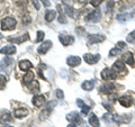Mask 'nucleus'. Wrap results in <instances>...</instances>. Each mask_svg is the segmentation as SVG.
<instances>
[{
	"label": "nucleus",
	"instance_id": "1",
	"mask_svg": "<svg viewBox=\"0 0 135 127\" xmlns=\"http://www.w3.org/2000/svg\"><path fill=\"white\" fill-rule=\"evenodd\" d=\"M16 19L14 17H5L1 19V29L2 31H11L16 27Z\"/></svg>",
	"mask_w": 135,
	"mask_h": 127
},
{
	"label": "nucleus",
	"instance_id": "2",
	"mask_svg": "<svg viewBox=\"0 0 135 127\" xmlns=\"http://www.w3.org/2000/svg\"><path fill=\"white\" fill-rule=\"evenodd\" d=\"M101 18V12L99 9H95V10H92L91 12H89L86 17H84V20L88 23H97V22H99Z\"/></svg>",
	"mask_w": 135,
	"mask_h": 127
},
{
	"label": "nucleus",
	"instance_id": "3",
	"mask_svg": "<svg viewBox=\"0 0 135 127\" xmlns=\"http://www.w3.org/2000/svg\"><path fill=\"white\" fill-rule=\"evenodd\" d=\"M59 40H60L61 44L64 46L72 45L74 43V37L71 35H65V34H60V35H59Z\"/></svg>",
	"mask_w": 135,
	"mask_h": 127
},
{
	"label": "nucleus",
	"instance_id": "4",
	"mask_svg": "<svg viewBox=\"0 0 135 127\" xmlns=\"http://www.w3.org/2000/svg\"><path fill=\"white\" fill-rule=\"evenodd\" d=\"M83 60L86 61V63H88V64H96L97 62H98L100 60V55L99 54H96V55H94V54H90V53H86L83 55Z\"/></svg>",
	"mask_w": 135,
	"mask_h": 127
},
{
	"label": "nucleus",
	"instance_id": "5",
	"mask_svg": "<svg viewBox=\"0 0 135 127\" xmlns=\"http://www.w3.org/2000/svg\"><path fill=\"white\" fill-rule=\"evenodd\" d=\"M104 35H100V34H92V35H88V44H95V43H101V42L105 41Z\"/></svg>",
	"mask_w": 135,
	"mask_h": 127
},
{
	"label": "nucleus",
	"instance_id": "6",
	"mask_svg": "<svg viewBox=\"0 0 135 127\" xmlns=\"http://www.w3.org/2000/svg\"><path fill=\"white\" fill-rule=\"evenodd\" d=\"M101 78L104 80H106V81L107 80H114V79H116V73L113 69L106 67V69H104L103 72H101Z\"/></svg>",
	"mask_w": 135,
	"mask_h": 127
},
{
	"label": "nucleus",
	"instance_id": "7",
	"mask_svg": "<svg viewBox=\"0 0 135 127\" xmlns=\"http://www.w3.org/2000/svg\"><path fill=\"white\" fill-rule=\"evenodd\" d=\"M66 119L69 120L70 123H73V124H75V125H78V124H80V123L82 121L81 117H80V114L77 113V111H72V113L68 114Z\"/></svg>",
	"mask_w": 135,
	"mask_h": 127
},
{
	"label": "nucleus",
	"instance_id": "8",
	"mask_svg": "<svg viewBox=\"0 0 135 127\" xmlns=\"http://www.w3.org/2000/svg\"><path fill=\"white\" fill-rule=\"evenodd\" d=\"M52 47V42L51 41H45L44 43H42L38 48H37V53L41 54V55H44V54L47 53V51Z\"/></svg>",
	"mask_w": 135,
	"mask_h": 127
},
{
	"label": "nucleus",
	"instance_id": "9",
	"mask_svg": "<svg viewBox=\"0 0 135 127\" xmlns=\"http://www.w3.org/2000/svg\"><path fill=\"white\" fill-rule=\"evenodd\" d=\"M32 101H33V105L35 106V107L40 108L45 104V97L43 95H36V96H34Z\"/></svg>",
	"mask_w": 135,
	"mask_h": 127
},
{
	"label": "nucleus",
	"instance_id": "10",
	"mask_svg": "<svg viewBox=\"0 0 135 127\" xmlns=\"http://www.w3.org/2000/svg\"><path fill=\"white\" fill-rule=\"evenodd\" d=\"M118 101H119V104L122 106H124V107H131L133 104V99L132 97L128 96V95H125V96H122L119 99H118Z\"/></svg>",
	"mask_w": 135,
	"mask_h": 127
},
{
	"label": "nucleus",
	"instance_id": "11",
	"mask_svg": "<svg viewBox=\"0 0 135 127\" xmlns=\"http://www.w3.org/2000/svg\"><path fill=\"white\" fill-rule=\"evenodd\" d=\"M66 63H68V65L71 66V67H74V66H78L80 63H81V58H80L79 56H69L66 58Z\"/></svg>",
	"mask_w": 135,
	"mask_h": 127
},
{
	"label": "nucleus",
	"instance_id": "12",
	"mask_svg": "<svg viewBox=\"0 0 135 127\" xmlns=\"http://www.w3.org/2000/svg\"><path fill=\"white\" fill-rule=\"evenodd\" d=\"M114 89H115V84L113 82H106L100 87V91L104 92V94H110L114 91Z\"/></svg>",
	"mask_w": 135,
	"mask_h": 127
},
{
	"label": "nucleus",
	"instance_id": "13",
	"mask_svg": "<svg viewBox=\"0 0 135 127\" xmlns=\"http://www.w3.org/2000/svg\"><path fill=\"white\" fill-rule=\"evenodd\" d=\"M113 70L115 72H117V73H122V72H126V71H127V70H126V67H125V64L122 61H116L115 63H114Z\"/></svg>",
	"mask_w": 135,
	"mask_h": 127
},
{
	"label": "nucleus",
	"instance_id": "14",
	"mask_svg": "<svg viewBox=\"0 0 135 127\" xmlns=\"http://www.w3.org/2000/svg\"><path fill=\"white\" fill-rule=\"evenodd\" d=\"M0 53L5 54V55H11V54L16 53V47L14 45H7L5 47L0 48Z\"/></svg>",
	"mask_w": 135,
	"mask_h": 127
},
{
	"label": "nucleus",
	"instance_id": "15",
	"mask_svg": "<svg viewBox=\"0 0 135 127\" xmlns=\"http://www.w3.org/2000/svg\"><path fill=\"white\" fill-rule=\"evenodd\" d=\"M29 40V35H28V33H25L24 35L22 36H19V37H17V38H9V42H11V43H14V44H20V43H23V42H26Z\"/></svg>",
	"mask_w": 135,
	"mask_h": 127
},
{
	"label": "nucleus",
	"instance_id": "16",
	"mask_svg": "<svg viewBox=\"0 0 135 127\" xmlns=\"http://www.w3.org/2000/svg\"><path fill=\"white\" fill-rule=\"evenodd\" d=\"M123 61L125 63H127L128 65L131 66H135V61H134V57H133V54L131 53V52H127V53H125L124 55H123Z\"/></svg>",
	"mask_w": 135,
	"mask_h": 127
},
{
	"label": "nucleus",
	"instance_id": "17",
	"mask_svg": "<svg viewBox=\"0 0 135 127\" xmlns=\"http://www.w3.org/2000/svg\"><path fill=\"white\" fill-rule=\"evenodd\" d=\"M95 84H96V80H88V81L82 82L81 88L86 91H91L95 88Z\"/></svg>",
	"mask_w": 135,
	"mask_h": 127
},
{
	"label": "nucleus",
	"instance_id": "18",
	"mask_svg": "<svg viewBox=\"0 0 135 127\" xmlns=\"http://www.w3.org/2000/svg\"><path fill=\"white\" fill-rule=\"evenodd\" d=\"M77 105H78L79 108H81L82 115H88V114H89L90 107H89V106H87V105H84V102H83L81 99H77Z\"/></svg>",
	"mask_w": 135,
	"mask_h": 127
},
{
	"label": "nucleus",
	"instance_id": "19",
	"mask_svg": "<svg viewBox=\"0 0 135 127\" xmlns=\"http://www.w3.org/2000/svg\"><path fill=\"white\" fill-rule=\"evenodd\" d=\"M14 115H15V117H17V118L26 117V116L28 115V110H27L26 108H17V109H15Z\"/></svg>",
	"mask_w": 135,
	"mask_h": 127
},
{
	"label": "nucleus",
	"instance_id": "20",
	"mask_svg": "<svg viewBox=\"0 0 135 127\" xmlns=\"http://www.w3.org/2000/svg\"><path fill=\"white\" fill-rule=\"evenodd\" d=\"M56 9H57V12H59V23H61V24H66L68 20L65 19V16L64 14H63V10L62 9V6L61 5H57L56 6Z\"/></svg>",
	"mask_w": 135,
	"mask_h": 127
},
{
	"label": "nucleus",
	"instance_id": "21",
	"mask_svg": "<svg viewBox=\"0 0 135 127\" xmlns=\"http://www.w3.org/2000/svg\"><path fill=\"white\" fill-rule=\"evenodd\" d=\"M32 66H33V64L28 60H22L19 62V69L23 71H28Z\"/></svg>",
	"mask_w": 135,
	"mask_h": 127
},
{
	"label": "nucleus",
	"instance_id": "22",
	"mask_svg": "<svg viewBox=\"0 0 135 127\" xmlns=\"http://www.w3.org/2000/svg\"><path fill=\"white\" fill-rule=\"evenodd\" d=\"M89 124L92 126V127H99L100 126V123H99V119L95 114H91L90 117H89Z\"/></svg>",
	"mask_w": 135,
	"mask_h": 127
},
{
	"label": "nucleus",
	"instance_id": "23",
	"mask_svg": "<svg viewBox=\"0 0 135 127\" xmlns=\"http://www.w3.org/2000/svg\"><path fill=\"white\" fill-rule=\"evenodd\" d=\"M28 89L31 90L32 92H37L40 90V83H38V81H35V80H33V81L28 84Z\"/></svg>",
	"mask_w": 135,
	"mask_h": 127
},
{
	"label": "nucleus",
	"instance_id": "24",
	"mask_svg": "<svg viewBox=\"0 0 135 127\" xmlns=\"http://www.w3.org/2000/svg\"><path fill=\"white\" fill-rule=\"evenodd\" d=\"M54 18H56V11L54 10H47L45 14V19L46 22H52Z\"/></svg>",
	"mask_w": 135,
	"mask_h": 127
},
{
	"label": "nucleus",
	"instance_id": "25",
	"mask_svg": "<svg viewBox=\"0 0 135 127\" xmlns=\"http://www.w3.org/2000/svg\"><path fill=\"white\" fill-rule=\"evenodd\" d=\"M33 78H34V73H33V72H27V73L24 75V78H23L24 84H29L33 81Z\"/></svg>",
	"mask_w": 135,
	"mask_h": 127
},
{
	"label": "nucleus",
	"instance_id": "26",
	"mask_svg": "<svg viewBox=\"0 0 135 127\" xmlns=\"http://www.w3.org/2000/svg\"><path fill=\"white\" fill-rule=\"evenodd\" d=\"M12 63H14V60L12 58H10V57H5L2 60V62H1V69H7L8 66H10Z\"/></svg>",
	"mask_w": 135,
	"mask_h": 127
},
{
	"label": "nucleus",
	"instance_id": "27",
	"mask_svg": "<svg viewBox=\"0 0 135 127\" xmlns=\"http://www.w3.org/2000/svg\"><path fill=\"white\" fill-rule=\"evenodd\" d=\"M11 120H12V118H11L10 113L7 111V110L5 111V114H3V115H1V118H0V121H1L2 124H3V123L6 124V123H9V121H11Z\"/></svg>",
	"mask_w": 135,
	"mask_h": 127
},
{
	"label": "nucleus",
	"instance_id": "28",
	"mask_svg": "<svg viewBox=\"0 0 135 127\" xmlns=\"http://www.w3.org/2000/svg\"><path fill=\"white\" fill-rule=\"evenodd\" d=\"M129 18H132V14H122V15H117V20L118 22H126Z\"/></svg>",
	"mask_w": 135,
	"mask_h": 127
},
{
	"label": "nucleus",
	"instance_id": "29",
	"mask_svg": "<svg viewBox=\"0 0 135 127\" xmlns=\"http://www.w3.org/2000/svg\"><path fill=\"white\" fill-rule=\"evenodd\" d=\"M63 6H64V9L63 10L65 11V14L69 17H73V8L69 5H66V3H63Z\"/></svg>",
	"mask_w": 135,
	"mask_h": 127
},
{
	"label": "nucleus",
	"instance_id": "30",
	"mask_svg": "<svg viewBox=\"0 0 135 127\" xmlns=\"http://www.w3.org/2000/svg\"><path fill=\"white\" fill-rule=\"evenodd\" d=\"M120 52H122V50L116 46V47H114V48L110 50V52H109V55H110V56H116V55H118V54H120Z\"/></svg>",
	"mask_w": 135,
	"mask_h": 127
},
{
	"label": "nucleus",
	"instance_id": "31",
	"mask_svg": "<svg viewBox=\"0 0 135 127\" xmlns=\"http://www.w3.org/2000/svg\"><path fill=\"white\" fill-rule=\"evenodd\" d=\"M44 35H45V34H44L43 31H38V32H37V37H36V42H37V43H40L41 41L44 40Z\"/></svg>",
	"mask_w": 135,
	"mask_h": 127
},
{
	"label": "nucleus",
	"instance_id": "32",
	"mask_svg": "<svg viewBox=\"0 0 135 127\" xmlns=\"http://www.w3.org/2000/svg\"><path fill=\"white\" fill-rule=\"evenodd\" d=\"M55 95H56V98L59 100H63V99H64V94H63V90H61V89H57L56 92H55Z\"/></svg>",
	"mask_w": 135,
	"mask_h": 127
},
{
	"label": "nucleus",
	"instance_id": "33",
	"mask_svg": "<svg viewBox=\"0 0 135 127\" xmlns=\"http://www.w3.org/2000/svg\"><path fill=\"white\" fill-rule=\"evenodd\" d=\"M127 42H128V43H134V42H135V31H133L127 36Z\"/></svg>",
	"mask_w": 135,
	"mask_h": 127
},
{
	"label": "nucleus",
	"instance_id": "34",
	"mask_svg": "<svg viewBox=\"0 0 135 127\" xmlns=\"http://www.w3.org/2000/svg\"><path fill=\"white\" fill-rule=\"evenodd\" d=\"M103 119L106 121V123H109V121H113V115H110V114H105V115L103 116Z\"/></svg>",
	"mask_w": 135,
	"mask_h": 127
},
{
	"label": "nucleus",
	"instance_id": "35",
	"mask_svg": "<svg viewBox=\"0 0 135 127\" xmlns=\"http://www.w3.org/2000/svg\"><path fill=\"white\" fill-rule=\"evenodd\" d=\"M55 105H56V101H51V102H49V105L46 106V108H45V109L51 113V111H52V109H53V107H54Z\"/></svg>",
	"mask_w": 135,
	"mask_h": 127
},
{
	"label": "nucleus",
	"instance_id": "36",
	"mask_svg": "<svg viewBox=\"0 0 135 127\" xmlns=\"http://www.w3.org/2000/svg\"><path fill=\"white\" fill-rule=\"evenodd\" d=\"M23 24H25V25H26V24H28V23H31L32 22V18H31V17H29V15H25L24 17H23Z\"/></svg>",
	"mask_w": 135,
	"mask_h": 127
},
{
	"label": "nucleus",
	"instance_id": "37",
	"mask_svg": "<svg viewBox=\"0 0 135 127\" xmlns=\"http://www.w3.org/2000/svg\"><path fill=\"white\" fill-rule=\"evenodd\" d=\"M7 82V79L5 75H2V74H0V87H2V86H5Z\"/></svg>",
	"mask_w": 135,
	"mask_h": 127
},
{
	"label": "nucleus",
	"instance_id": "38",
	"mask_svg": "<svg viewBox=\"0 0 135 127\" xmlns=\"http://www.w3.org/2000/svg\"><path fill=\"white\" fill-rule=\"evenodd\" d=\"M113 7H114V1H113V0H109L108 3H107V11L110 12L112 9H113Z\"/></svg>",
	"mask_w": 135,
	"mask_h": 127
},
{
	"label": "nucleus",
	"instance_id": "39",
	"mask_svg": "<svg viewBox=\"0 0 135 127\" xmlns=\"http://www.w3.org/2000/svg\"><path fill=\"white\" fill-rule=\"evenodd\" d=\"M90 2H91V5L94 6V7H98V6L100 5V3L103 2V0H91Z\"/></svg>",
	"mask_w": 135,
	"mask_h": 127
},
{
	"label": "nucleus",
	"instance_id": "40",
	"mask_svg": "<svg viewBox=\"0 0 135 127\" xmlns=\"http://www.w3.org/2000/svg\"><path fill=\"white\" fill-rule=\"evenodd\" d=\"M117 47H119L120 50H123V48H125V46H126V44L124 43V42H118V43H117Z\"/></svg>",
	"mask_w": 135,
	"mask_h": 127
},
{
	"label": "nucleus",
	"instance_id": "41",
	"mask_svg": "<svg viewBox=\"0 0 135 127\" xmlns=\"http://www.w3.org/2000/svg\"><path fill=\"white\" fill-rule=\"evenodd\" d=\"M31 1L33 2V5L35 6V9H40V3H38L37 0H31Z\"/></svg>",
	"mask_w": 135,
	"mask_h": 127
},
{
	"label": "nucleus",
	"instance_id": "42",
	"mask_svg": "<svg viewBox=\"0 0 135 127\" xmlns=\"http://www.w3.org/2000/svg\"><path fill=\"white\" fill-rule=\"evenodd\" d=\"M41 2L43 3V5H44L45 7H50V6H51V3H50L49 0H41Z\"/></svg>",
	"mask_w": 135,
	"mask_h": 127
},
{
	"label": "nucleus",
	"instance_id": "43",
	"mask_svg": "<svg viewBox=\"0 0 135 127\" xmlns=\"http://www.w3.org/2000/svg\"><path fill=\"white\" fill-rule=\"evenodd\" d=\"M68 127H77V125H75V124H73V123H71L70 125H68Z\"/></svg>",
	"mask_w": 135,
	"mask_h": 127
},
{
	"label": "nucleus",
	"instance_id": "44",
	"mask_svg": "<svg viewBox=\"0 0 135 127\" xmlns=\"http://www.w3.org/2000/svg\"><path fill=\"white\" fill-rule=\"evenodd\" d=\"M87 0H79V2H86Z\"/></svg>",
	"mask_w": 135,
	"mask_h": 127
},
{
	"label": "nucleus",
	"instance_id": "45",
	"mask_svg": "<svg viewBox=\"0 0 135 127\" xmlns=\"http://www.w3.org/2000/svg\"><path fill=\"white\" fill-rule=\"evenodd\" d=\"M2 127H14V126H9V125H5V126H2Z\"/></svg>",
	"mask_w": 135,
	"mask_h": 127
},
{
	"label": "nucleus",
	"instance_id": "46",
	"mask_svg": "<svg viewBox=\"0 0 135 127\" xmlns=\"http://www.w3.org/2000/svg\"><path fill=\"white\" fill-rule=\"evenodd\" d=\"M1 37H2V35H1V34H0V38H1Z\"/></svg>",
	"mask_w": 135,
	"mask_h": 127
}]
</instances>
